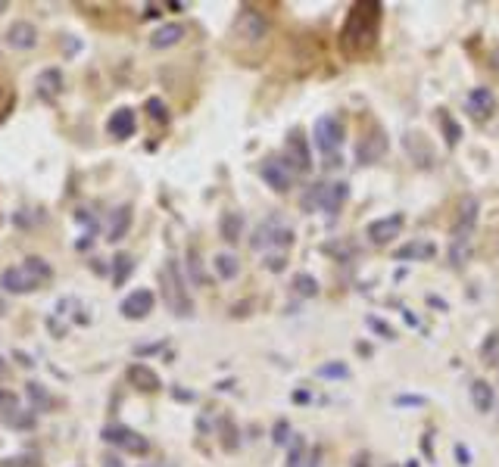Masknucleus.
Listing matches in <instances>:
<instances>
[{"mask_svg":"<svg viewBox=\"0 0 499 467\" xmlns=\"http://www.w3.org/2000/svg\"><path fill=\"white\" fill-rule=\"evenodd\" d=\"M0 286H3L6 293H28V290H35L37 284L25 274L22 265H16V268H6V271L0 274Z\"/></svg>","mask_w":499,"mask_h":467,"instance_id":"15","label":"nucleus"},{"mask_svg":"<svg viewBox=\"0 0 499 467\" xmlns=\"http://www.w3.org/2000/svg\"><path fill=\"white\" fill-rule=\"evenodd\" d=\"M216 271H218V277H225V280L237 277V271H240V265H237V255L218 253V255H216Z\"/></svg>","mask_w":499,"mask_h":467,"instance_id":"25","label":"nucleus"},{"mask_svg":"<svg viewBox=\"0 0 499 467\" xmlns=\"http://www.w3.org/2000/svg\"><path fill=\"white\" fill-rule=\"evenodd\" d=\"M396 405H424V399H418V396H399Z\"/></svg>","mask_w":499,"mask_h":467,"instance_id":"36","label":"nucleus"},{"mask_svg":"<svg viewBox=\"0 0 499 467\" xmlns=\"http://www.w3.org/2000/svg\"><path fill=\"white\" fill-rule=\"evenodd\" d=\"M191 271H193V280L203 284V271H200V262H197V253H193V249H191Z\"/></svg>","mask_w":499,"mask_h":467,"instance_id":"34","label":"nucleus"},{"mask_svg":"<svg viewBox=\"0 0 499 467\" xmlns=\"http://www.w3.org/2000/svg\"><path fill=\"white\" fill-rule=\"evenodd\" d=\"M468 112H471L474 118H490V112L496 109V100H493V93L487 91V87H478V91L468 93Z\"/></svg>","mask_w":499,"mask_h":467,"instance_id":"16","label":"nucleus"},{"mask_svg":"<svg viewBox=\"0 0 499 467\" xmlns=\"http://www.w3.org/2000/svg\"><path fill=\"white\" fill-rule=\"evenodd\" d=\"M103 467H122V464H119L116 455H106V458H103Z\"/></svg>","mask_w":499,"mask_h":467,"instance_id":"38","label":"nucleus"},{"mask_svg":"<svg viewBox=\"0 0 499 467\" xmlns=\"http://www.w3.org/2000/svg\"><path fill=\"white\" fill-rule=\"evenodd\" d=\"M153 302H156V296H153V290H134V293H128V296L122 299V315L125 318H131V321H141V318H147L150 311H153Z\"/></svg>","mask_w":499,"mask_h":467,"instance_id":"11","label":"nucleus"},{"mask_svg":"<svg viewBox=\"0 0 499 467\" xmlns=\"http://www.w3.org/2000/svg\"><path fill=\"white\" fill-rule=\"evenodd\" d=\"M128 380H131V386H137L141 392L159 390V377H156V371H150L147 365H131L128 367Z\"/></svg>","mask_w":499,"mask_h":467,"instance_id":"20","label":"nucleus"},{"mask_svg":"<svg viewBox=\"0 0 499 467\" xmlns=\"http://www.w3.org/2000/svg\"><path fill=\"white\" fill-rule=\"evenodd\" d=\"M240 228H243V218L237 215V212H228V215L222 218V237L225 240L234 243L237 237H240Z\"/></svg>","mask_w":499,"mask_h":467,"instance_id":"27","label":"nucleus"},{"mask_svg":"<svg viewBox=\"0 0 499 467\" xmlns=\"http://www.w3.org/2000/svg\"><path fill=\"white\" fill-rule=\"evenodd\" d=\"M303 455H306V442L299 436H293L290 452H287V467H303Z\"/></svg>","mask_w":499,"mask_h":467,"instance_id":"29","label":"nucleus"},{"mask_svg":"<svg viewBox=\"0 0 499 467\" xmlns=\"http://www.w3.org/2000/svg\"><path fill=\"white\" fill-rule=\"evenodd\" d=\"M474 224H478V199L465 196L459 209V221L453 228V246H449V262L453 265H465L471 255V237H474Z\"/></svg>","mask_w":499,"mask_h":467,"instance_id":"2","label":"nucleus"},{"mask_svg":"<svg viewBox=\"0 0 499 467\" xmlns=\"http://www.w3.org/2000/svg\"><path fill=\"white\" fill-rule=\"evenodd\" d=\"M384 149H387L384 134H380V131H371L368 137H362V140H359L356 156H359V162H374V159H380V153H384Z\"/></svg>","mask_w":499,"mask_h":467,"instance_id":"17","label":"nucleus"},{"mask_svg":"<svg viewBox=\"0 0 499 467\" xmlns=\"http://www.w3.org/2000/svg\"><path fill=\"white\" fill-rule=\"evenodd\" d=\"M253 249H272V246H290L293 243V230L287 228L284 221H281V218H265V221L259 224V228H256V234H253Z\"/></svg>","mask_w":499,"mask_h":467,"instance_id":"5","label":"nucleus"},{"mask_svg":"<svg viewBox=\"0 0 499 467\" xmlns=\"http://www.w3.org/2000/svg\"><path fill=\"white\" fill-rule=\"evenodd\" d=\"M259 174L268 181V187H272V190H287V187H290V181H293V172L284 165V162H278V159H265V162H262Z\"/></svg>","mask_w":499,"mask_h":467,"instance_id":"13","label":"nucleus"},{"mask_svg":"<svg viewBox=\"0 0 499 467\" xmlns=\"http://www.w3.org/2000/svg\"><path fill=\"white\" fill-rule=\"evenodd\" d=\"M437 255V246L430 240H409L403 249H396V259H405V262H421V259H434Z\"/></svg>","mask_w":499,"mask_h":467,"instance_id":"19","label":"nucleus"},{"mask_svg":"<svg viewBox=\"0 0 499 467\" xmlns=\"http://www.w3.org/2000/svg\"><path fill=\"white\" fill-rule=\"evenodd\" d=\"M440 122H443V131H446V140H449V143L459 140V134H462L459 125H453V118H449V116H440Z\"/></svg>","mask_w":499,"mask_h":467,"instance_id":"31","label":"nucleus"},{"mask_svg":"<svg viewBox=\"0 0 499 467\" xmlns=\"http://www.w3.org/2000/svg\"><path fill=\"white\" fill-rule=\"evenodd\" d=\"M493 68H499V50L493 53Z\"/></svg>","mask_w":499,"mask_h":467,"instance_id":"39","label":"nucleus"},{"mask_svg":"<svg viewBox=\"0 0 499 467\" xmlns=\"http://www.w3.org/2000/svg\"><path fill=\"white\" fill-rule=\"evenodd\" d=\"M22 268H25V274H28L35 284H47V280L53 277V268H50V262L41 259V255H25Z\"/></svg>","mask_w":499,"mask_h":467,"instance_id":"22","label":"nucleus"},{"mask_svg":"<svg viewBox=\"0 0 499 467\" xmlns=\"http://www.w3.org/2000/svg\"><path fill=\"white\" fill-rule=\"evenodd\" d=\"M293 293H299V296H315L318 280L312 277V274H297V277H293Z\"/></svg>","mask_w":499,"mask_h":467,"instance_id":"28","label":"nucleus"},{"mask_svg":"<svg viewBox=\"0 0 499 467\" xmlns=\"http://www.w3.org/2000/svg\"><path fill=\"white\" fill-rule=\"evenodd\" d=\"M112 265H116V274H112V284H116V286H122V284H125V277H128V274L134 271V262H131V255L119 253L116 259H112Z\"/></svg>","mask_w":499,"mask_h":467,"instance_id":"26","label":"nucleus"},{"mask_svg":"<svg viewBox=\"0 0 499 467\" xmlns=\"http://www.w3.org/2000/svg\"><path fill=\"white\" fill-rule=\"evenodd\" d=\"M159 284H162V296H166V305L181 318L193 315V302L184 290V280H181L178 262H166V268L159 271Z\"/></svg>","mask_w":499,"mask_h":467,"instance_id":"3","label":"nucleus"},{"mask_svg":"<svg viewBox=\"0 0 499 467\" xmlns=\"http://www.w3.org/2000/svg\"><path fill=\"white\" fill-rule=\"evenodd\" d=\"M318 374H322V377H347L349 371L343 365H322L318 367Z\"/></svg>","mask_w":499,"mask_h":467,"instance_id":"32","label":"nucleus"},{"mask_svg":"<svg viewBox=\"0 0 499 467\" xmlns=\"http://www.w3.org/2000/svg\"><path fill=\"white\" fill-rule=\"evenodd\" d=\"M281 162H284L290 172H306V168L312 165V159H309V147H306V140L293 131L290 137H287V143H284V153H281Z\"/></svg>","mask_w":499,"mask_h":467,"instance_id":"8","label":"nucleus"},{"mask_svg":"<svg viewBox=\"0 0 499 467\" xmlns=\"http://www.w3.org/2000/svg\"><path fill=\"white\" fill-rule=\"evenodd\" d=\"M6 44L12 50H31L37 44V28L31 22H25V19H19V22H12L6 28Z\"/></svg>","mask_w":499,"mask_h":467,"instance_id":"12","label":"nucleus"},{"mask_svg":"<svg viewBox=\"0 0 499 467\" xmlns=\"http://www.w3.org/2000/svg\"><path fill=\"white\" fill-rule=\"evenodd\" d=\"M60 84H62V78H60L56 68H44L41 78H37V91H41V97H56V93H60Z\"/></svg>","mask_w":499,"mask_h":467,"instance_id":"24","label":"nucleus"},{"mask_svg":"<svg viewBox=\"0 0 499 467\" xmlns=\"http://www.w3.org/2000/svg\"><path fill=\"white\" fill-rule=\"evenodd\" d=\"M103 439L110 442V446L125 448V452H131V455H147L150 452L147 436L134 433L131 427H122V423H110V427H103Z\"/></svg>","mask_w":499,"mask_h":467,"instance_id":"6","label":"nucleus"},{"mask_svg":"<svg viewBox=\"0 0 499 467\" xmlns=\"http://www.w3.org/2000/svg\"><path fill=\"white\" fill-rule=\"evenodd\" d=\"M315 147L324 156L337 153L343 147V122L337 116H322L315 122Z\"/></svg>","mask_w":499,"mask_h":467,"instance_id":"7","label":"nucleus"},{"mask_svg":"<svg viewBox=\"0 0 499 467\" xmlns=\"http://www.w3.org/2000/svg\"><path fill=\"white\" fill-rule=\"evenodd\" d=\"M378 22H380V3L374 0H362L353 6L343 28V50L347 53H365L378 37Z\"/></svg>","mask_w":499,"mask_h":467,"instance_id":"1","label":"nucleus"},{"mask_svg":"<svg viewBox=\"0 0 499 467\" xmlns=\"http://www.w3.org/2000/svg\"><path fill=\"white\" fill-rule=\"evenodd\" d=\"M265 31H268L265 16L253 12V10H243L234 22V35L240 37V41H259V37H265Z\"/></svg>","mask_w":499,"mask_h":467,"instance_id":"10","label":"nucleus"},{"mask_svg":"<svg viewBox=\"0 0 499 467\" xmlns=\"http://www.w3.org/2000/svg\"><path fill=\"white\" fill-rule=\"evenodd\" d=\"M347 184H315L312 187V193L303 199L306 209H315V205H322V212H328V215H337L340 212V205L347 203Z\"/></svg>","mask_w":499,"mask_h":467,"instance_id":"4","label":"nucleus"},{"mask_svg":"<svg viewBox=\"0 0 499 467\" xmlns=\"http://www.w3.org/2000/svg\"><path fill=\"white\" fill-rule=\"evenodd\" d=\"M16 411H19V399L10 396V392H0V414H3L6 421H12Z\"/></svg>","mask_w":499,"mask_h":467,"instance_id":"30","label":"nucleus"},{"mask_svg":"<svg viewBox=\"0 0 499 467\" xmlns=\"http://www.w3.org/2000/svg\"><path fill=\"white\" fill-rule=\"evenodd\" d=\"M3 10H6V3H3V0H0V12H3Z\"/></svg>","mask_w":499,"mask_h":467,"instance_id":"41","label":"nucleus"},{"mask_svg":"<svg viewBox=\"0 0 499 467\" xmlns=\"http://www.w3.org/2000/svg\"><path fill=\"white\" fill-rule=\"evenodd\" d=\"M368 324H371V327H374V330H380V333H384V336H387V340H393V330H390V327H387V324H380V321H378V318H368Z\"/></svg>","mask_w":499,"mask_h":467,"instance_id":"35","label":"nucleus"},{"mask_svg":"<svg viewBox=\"0 0 499 467\" xmlns=\"http://www.w3.org/2000/svg\"><path fill=\"white\" fill-rule=\"evenodd\" d=\"M134 128H137V118L128 106H125V109H116L110 116V122H106V131H110L112 137H119V140H122V137H131Z\"/></svg>","mask_w":499,"mask_h":467,"instance_id":"14","label":"nucleus"},{"mask_svg":"<svg viewBox=\"0 0 499 467\" xmlns=\"http://www.w3.org/2000/svg\"><path fill=\"white\" fill-rule=\"evenodd\" d=\"M184 37V28L178 22H168V25H159V28L150 35V47L156 50H166V47H175V44Z\"/></svg>","mask_w":499,"mask_h":467,"instance_id":"18","label":"nucleus"},{"mask_svg":"<svg viewBox=\"0 0 499 467\" xmlns=\"http://www.w3.org/2000/svg\"><path fill=\"white\" fill-rule=\"evenodd\" d=\"M147 109L153 118H159V122H166V106H162V100H147Z\"/></svg>","mask_w":499,"mask_h":467,"instance_id":"33","label":"nucleus"},{"mask_svg":"<svg viewBox=\"0 0 499 467\" xmlns=\"http://www.w3.org/2000/svg\"><path fill=\"white\" fill-rule=\"evenodd\" d=\"M128 228H131V205H119V209L110 215V230H106V240L119 243Z\"/></svg>","mask_w":499,"mask_h":467,"instance_id":"21","label":"nucleus"},{"mask_svg":"<svg viewBox=\"0 0 499 467\" xmlns=\"http://www.w3.org/2000/svg\"><path fill=\"white\" fill-rule=\"evenodd\" d=\"M471 402L478 411H490L493 408V386L484 380H474L471 383Z\"/></svg>","mask_w":499,"mask_h":467,"instance_id":"23","label":"nucleus"},{"mask_svg":"<svg viewBox=\"0 0 499 467\" xmlns=\"http://www.w3.org/2000/svg\"><path fill=\"white\" fill-rule=\"evenodd\" d=\"M403 224H405L403 212H393V215L378 218V221H371V224H368V237H371V243L384 246V243H390L393 237H399V234H403Z\"/></svg>","mask_w":499,"mask_h":467,"instance_id":"9","label":"nucleus"},{"mask_svg":"<svg viewBox=\"0 0 499 467\" xmlns=\"http://www.w3.org/2000/svg\"><path fill=\"white\" fill-rule=\"evenodd\" d=\"M284 433H287V423H284V421H281V423H278V427H274V442H284V439H287V436H284Z\"/></svg>","mask_w":499,"mask_h":467,"instance_id":"37","label":"nucleus"},{"mask_svg":"<svg viewBox=\"0 0 499 467\" xmlns=\"http://www.w3.org/2000/svg\"><path fill=\"white\" fill-rule=\"evenodd\" d=\"M359 467H368V458H365V455H362V458H359Z\"/></svg>","mask_w":499,"mask_h":467,"instance_id":"40","label":"nucleus"}]
</instances>
